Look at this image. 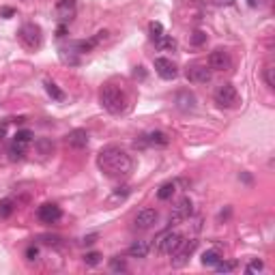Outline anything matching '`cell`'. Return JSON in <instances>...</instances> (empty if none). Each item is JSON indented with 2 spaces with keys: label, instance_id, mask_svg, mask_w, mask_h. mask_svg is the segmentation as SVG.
<instances>
[{
  "label": "cell",
  "instance_id": "6da1fadb",
  "mask_svg": "<svg viewBox=\"0 0 275 275\" xmlns=\"http://www.w3.org/2000/svg\"><path fill=\"white\" fill-rule=\"evenodd\" d=\"M97 166H99V170L104 172L106 176H110V179H123V176H127L129 172H131L133 161L121 147L110 144V147H104L99 150V155H97Z\"/></svg>",
  "mask_w": 275,
  "mask_h": 275
},
{
  "label": "cell",
  "instance_id": "7a4b0ae2",
  "mask_svg": "<svg viewBox=\"0 0 275 275\" xmlns=\"http://www.w3.org/2000/svg\"><path fill=\"white\" fill-rule=\"evenodd\" d=\"M99 104L110 114H123L125 112V95L116 86H104L99 93Z\"/></svg>",
  "mask_w": 275,
  "mask_h": 275
},
{
  "label": "cell",
  "instance_id": "3957f363",
  "mask_svg": "<svg viewBox=\"0 0 275 275\" xmlns=\"http://www.w3.org/2000/svg\"><path fill=\"white\" fill-rule=\"evenodd\" d=\"M30 144H32V131L30 129H20L13 136V142H11V147H9V159L11 161L24 159V155H26Z\"/></svg>",
  "mask_w": 275,
  "mask_h": 275
},
{
  "label": "cell",
  "instance_id": "277c9868",
  "mask_svg": "<svg viewBox=\"0 0 275 275\" xmlns=\"http://www.w3.org/2000/svg\"><path fill=\"white\" fill-rule=\"evenodd\" d=\"M181 241H183V234L181 233H176V230H164L157 239H155V250L159 252V254H164V256H172L176 252V247L181 245Z\"/></svg>",
  "mask_w": 275,
  "mask_h": 275
},
{
  "label": "cell",
  "instance_id": "5b68a950",
  "mask_svg": "<svg viewBox=\"0 0 275 275\" xmlns=\"http://www.w3.org/2000/svg\"><path fill=\"white\" fill-rule=\"evenodd\" d=\"M196 247H198V241L196 239H183L181 245L176 247V252L172 254V267H174V269L185 267L187 262H190L191 254L196 252Z\"/></svg>",
  "mask_w": 275,
  "mask_h": 275
},
{
  "label": "cell",
  "instance_id": "8992f818",
  "mask_svg": "<svg viewBox=\"0 0 275 275\" xmlns=\"http://www.w3.org/2000/svg\"><path fill=\"white\" fill-rule=\"evenodd\" d=\"M18 37H20V41L24 43L26 47H30V50H35V47H39L41 45V41H43V35H41V28L37 24H32V21H28V24H24L20 28L18 32Z\"/></svg>",
  "mask_w": 275,
  "mask_h": 275
},
{
  "label": "cell",
  "instance_id": "52a82bcc",
  "mask_svg": "<svg viewBox=\"0 0 275 275\" xmlns=\"http://www.w3.org/2000/svg\"><path fill=\"white\" fill-rule=\"evenodd\" d=\"M191 215H193V202L190 200V198H181V200L176 202V207L172 209L170 217H168L170 228H172V226H176V224L187 222V219H190Z\"/></svg>",
  "mask_w": 275,
  "mask_h": 275
},
{
  "label": "cell",
  "instance_id": "ba28073f",
  "mask_svg": "<svg viewBox=\"0 0 275 275\" xmlns=\"http://www.w3.org/2000/svg\"><path fill=\"white\" fill-rule=\"evenodd\" d=\"M215 104L222 107H234L239 104V93L233 84H222L215 90Z\"/></svg>",
  "mask_w": 275,
  "mask_h": 275
},
{
  "label": "cell",
  "instance_id": "9c48e42d",
  "mask_svg": "<svg viewBox=\"0 0 275 275\" xmlns=\"http://www.w3.org/2000/svg\"><path fill=\"white\" fill-rule=\"evenodd\" d=\"M209 69L211 71H228L230 64H233V58L226 50H213L209 54Z\"/></svg>",
  "mask_w": 275,
  "mask_h": 275
},
{
  "label": "cell",
  "instance_id": "30bf717a",
  "mask_svg": "<svg viewBox=\"0 0 275 275\" xmlns=\"http://www.w3.org/2000/svg\"><path fill=\"white\" fill-rule=\"evenodd\" d=\"M37 217H39L41 224H56V222H61L63 211H61L58 204L45 202V204H41V207L37 209Z\"/></svg>",
  "mask_w": 275,
  "mask_h": 275
},
{
  "label": "cell",
  "instance_id": "8fae6325",
  "mask_svg": "<svg viewBox=\"0 0 275 275\" xmlns=\"http://www.w3.org/2000/svg\"><path fill=\"white\" fill-rule=\"evenodd\" d=\"M187 80L191 84H207L211 82V69L209 67H202V64H193V67H187Z\"/></svg>",
  "mask_w": 275,
  "mask_h": 275
},
{
  "label": "cell",
  "instance_id": "7c38bea8",
  "mask_svg": "<svg viewBox=\"0 0 275 275\" xmlns=\"http://www.w3.org/2000/svg\"><path fill=\"white\" fill-rule=\"evenodd\" d=\"M155 71H157L159 78H164V80H174L176 78V64L170 61V58H155Z\"/></svg>",
  "mask_w": 275,
  "mask_h": 275
},
{
  "label": "cell",
  "instance_id": "4fadbf2b",
  "mask_svg": "<svg viewBox=\"0 0 275 275\" xmlns=\"http://www.w3.org/2000/svg\"><path fill=\"white\" fill-rule=\"evenodd\" d=\"M174 106L179 107L181 112H191L196 110V95L190 93V90H179L174 97Z\"/></svg>",
  "mask_w": 275,
  "mask_h": 275
},
{
  "label": "cell",
  "instance_id": "5bb4252c",
  "mask_svg": "<svg viewBox=\"0 0 275 275\" xmlns=\"http://www.w3.org/2000/svg\"><path fill=\"white\" fill-rule=\"evenodd\" d=\"M140 142H142V147H168L170 138L164 131H148V133H144Z\"/></svg>",
  "mask_w": 275,
  "mask_h": 275
},
{
  "label": "cell",
  "instance_id": "9a60e30c",
  "mask_svg": "<svg viewBox=\"0 0 275 275\" xmlns=\"http://www.w3.org/2000/svg\"><path fill=\"white\" fill-rule=\"evenodd\" d=\"M155 222H157V211L155 209H142L136 215V228L140 230H148L150 226H155Z\"/></svg>",
  "mask_w": 275,
  "mask_h": 275
},
{
  "label": "cell",
  "instance_id": "2e32d148",
  "mask_svg": "<svg viewBox=\"0 0 275 275\" xmlns=\"http://www.w3.org/2000/svg\"><path fill=\"white\" fill-rule=\"evenodd\" d=\"M64 142L73 148H86L88 147V133L84 129H73V131H69L64 136Z\"/></svg>",
  "mask_w": 275,
  "mask_h": 275
},
{
  "label": "cell",
  "instance_id": "e0dca14e",
  "mask_svg": "<svg viewBox=\"0 0 275 275\" xmlns=\"http://www.w3.org/2000/svg\"><path fill=\"white\" fill-rule=\"evenodd\" d=\"M56 13L61 21H69L75 15V0H61L56 4Z\"/></svg>",
  "mask_w": 275,
  "mask_h": 275
},
{
  "label": "cell",
  "instance_id": "ac0fdd59",
  "mask_svg": "<svg viewBox=\"0 0 275 275\" xmlns=\"http://www.w3.org/2000/svg\"><path fill=\"white\" fill-rule=\"evenodd\" d=\"M148 252H150L148 241H133V243L129 245L127 254L131 256V258H147V256H148Z\"/></svg>",
  "mask_w": 275,
  "mask_h": 275
},
{
  "label": "cell",
  "instance_id": "d6986e66",
  "mask_svg": "<svg viewBox=\"0 0 275 275\" xmlns=\"http://www.w3.org/2000/svg\"><path fill=\"white\" fill-rule=\"evenodd\" d=\"M219 260H224V254L219 247H211V250H207L202 254V265L204 267H215Z\"/></svg>",
  "mask_w": 275,
  "mask_h": 275
},
{
  "label": "cell",
  "instance_id": "ffe728a7",
  "mask_svg": "<svg viewBox=\"0 0 275 275\" xmlns=\"http://www.w3.org/2000/svg\"><path fill=\"white\" fill-rule=\"evenodd\" d=\"M155 47L161 52H174L176 50V41L172 39L170 35H161L157 41H155Z\"/></svg>",
  "mask_w": 275,
  "mask_h": 275
},
{
  "label": "cell",
  "instance_id": "44dd1931",
  "mask_svg": "<svg viewBox=\"0 0 275 275\" xmlns=\"http://www.w3.org/2000/svg\"><path fill=\"white\" fill-rule=\"evenodd\" d=\"M174 191H176V181H168L157 190V198L159 200H170L174 196Z\"/></svg>",
  "mask_w": 275,
  "mask_h": 275
},
{
  "label": "cell",
  "instance_id": "7402d4cb",
  "mask_svg": "<svg viewBox=\"0 0 275 275\" xmlns=\"http://www.w3.org/2000/svg\"><path fill=\"white\" fill-rule=\"evenodd\" d=\"M15 211V202L11 200V198H4V200H0V219H7L11 217Z\"/></svg>",
  "mask_w": 275,
  "mask_h": 275
},
{
  "label": "cell",
  "instance_id": "603a6c76",
  "mask_svg": "<svg viewBox=\"0 0 275 275\" xmlns=\"http://www.w3.org/2000/svg\"><path fill=\"white\" fill-rule=\"evenodd\" d=\"M35 148L39 150L41 155H52V150H54V144H52V140H37L35 142Z\"/></svg>",
  "mask_w": 275,
  "mask_h": 275
},
{
  "label": "cell",
  "instance_id": "cb8c5ba5",
  "mask_svg": "<svg viewBox=\"0 0 275 275\" xmlns=\"http://www.w3.org/2000/svg\"><path fill=\"white\" fill-rule=\"evenodd\" d=\"M110 271L112 273H125L127 271V262L125 260H123V258H112V260H110Z\"/></svg>",
  "mask_w": 275,
  "mask_h": 275
},
{
  "label": "cell",
  "instance_id": "d4e9b609",
  "mask_svg": "<svg viewBox=\"0 0 275 275\" xmlns=\"http://www.w3.org/2000/svg\"><path fill=\"white\" fill-rule=\"evenodd\" d=\"M45 90H47V95H50L52 99H56V101H63L64 99L63 90H58V86L54 84V82H45Z\"/></svg>",
  "mask_w": 275,
  "mask_h": 275
},
{
  "label": "cell",
  "instance_id": "484cf974",
  "mask_svg": "<svg viewBox=\"0 0 275 275\" xmlns=\"http://www.w3.org/2000/svg\"><path fill=\"white\" fill-rule=\"evenodd\" d=\"M148 30H150V39H153V41H157L161 35H166V32H164V26H161L159 21H150V24H148Z\"/></svg>",
  "mask_w": 275,
  "mask_h": 275
},
{
  "label": "cell",
  "instance_id": "4316f807",
  "mask_svg": "<svg viewBox=\"0 0 275 275\" xmlns=\"http://www.w3.org/2000/svg\"><path fill=\"white\" fill-rule=\"evenodd\" d=\"M215 271H217V273H233V271H236V262L219 260L217 265H215Z\"/></svg>",
  "mask_w": 275,
  "mask_h": 275
},
{
  "label": "cell",
  "instance_id": "83f0119b",
  "mask_svg": "<svg viewBox=\"0 0 275 275\" xmlns=\"http://www.w3.org/2000/svg\"><path fill=\"white\" fill-rule=\"evenodd\" d=\"M262 271H265V262H262V260H258V258H256V260H252L250 262V265H247L245 267V273H262Z\"/></svg>",
  "mask_w": 275,
  "mask_h": 275
},
{
  "label": "cell",
  "instance_id": "f1b7e54d",
  "mask_svg": "<svg viewBox=\"0 0 275 275\" xmlns=\"http://www.w3.org/2000/svg\"><path fill=\"white\" fill-rule=\"evenodd\" d=\"M273 64H267L265 67V71H262V78H265V82H267V86L269 88H275V80H273Z\"/></svg>",
  "mask_w": 275,
  "mask_h": 275
},
{
  "label": "cell",
  "instance_id": "f546056e",
  "mask_svg": "<svg viewBox=\"0 0 275 275\" xmlns=\"http://www.w3.org/2000/svg\"><path fill=\"white\" fill-rule=\"evenodd\" d=\"M84 262L88 267H97L101 262V254H97V252H90V254H86L84 256Z\"/></svg>",
  "mask_w": 275,
  "mask_h": 275
},
{
  "label": "cell",
  "instance_id": "4dcf8cb0",
  "mask_svg": "<svg viewBox=\"0 0 275 275\" xmlns=\"http://www.w3.org/2000/svg\"><path fill=\"white\" fill-rule=\"evenodd\" d=\"M127 196H129V187H118V190L112 193L110 200H112V202H118V200H125Z\"/></svg>",
  "mask_w": 275,
  "mask_h": 275
},
{
  "label": "cell",
  "instance_id": "1f68e13d",
  "mask_svg": "<svg viewBox=\"0 0 275 275\" xmlns=\"http://www.w3.org/2000/svg\"><path fill=\"white\" fill-rule=\"evenodd\" d=\"M204 41H207V35H204V32H200V30L193 32V37H191V43H193V45H202Z\"/></svg>",
  "mask_w": 275,
  "mask_h": 275
},
{
  "label": "cell",
  "instance_id": "d6a6232c",
  "mask_svg": "<svg viewBox=\"0 0 275 275\" xmlns=\"http://www.w3.org/2000/svg\"><path fill=\"white\" fill-rule=\"evenodd\" d=\"M37 256H39V250L30 245L28 250H26V258H28V260H37Z\"/></svg>",
  "mask_w": 275,
  "mask_h": 275
},
{
  "label": "cell",
  "instance_id": "836d02e7",
  "mask_svg": "<svg viewBox=\"0 0 275 275\" xmlns=\"http://www.w3.org/2000/svg\"><path fill=\"white\" fill-rule=\"evenodd\" d=\"M215 4H219V7H233L234 0H215Z\"/></svg>",
  "mask_w": 275,
  "mask_h": 275
},
{
  "label": "cell",
  "instance_id": "e575fe53",
  "mask_svg": "<svg viewBox=\"0 0 275 275\" xmlns=\"http://www.w3.org/2000/svg\"><path fill=\"white\" fill-rule=\"evenodd\" d=\"M4 133H7V125L0 127V150H2V144H4Z\"/></svg>",
  "mask_w": 275,
  "mask_h": 275
},
{
  "label": "cell",
  "instance_id": "d590c367",
  "mask_svg": "<svg viewBox=\"0 0 275 275\" xmlns=\"http://www.w3.org/2000/svg\"><path fill=\"white\" fill-rule=\"evenodd\" d=\"M13 13H15V11H13V9H9V7H4L2 11H0V15H2V18H11Z\"/></svg>",
  "mask_w": 275,
  "mask_h": 275
},
{
  "label": "cell",
  "instance_id": "8d00e7d4",
  "mask_svg": "<svg viewBox=\"0 0 275 275\" xmlns=\"http://www.w3.org/2000/svg\"><path fill=\"white\" fill-rule=\"evenodd\" d=\"M95 239H97V234H90V236H86V239H84V243L90 245V243H95Z\"/></svg>",
  "mask_w": 275,
  "mask_h": 275
},
{
  "label": "cell",
  "instance_id": "74e56055",
  "mask_svg": "<svg viewBox=\"0 0 275 275\" xmlns=\"http://www.w3.org/2000/svg\"><path fill=\"white\" fill-rule=\"evenodd\" d=\"M64 32H67V26L61 24V28H58V37H64Z\"/></svg>",
  "mask_w": 275,
  "mask_h": 275
},
{
  "label": "cell",
  "instance_id": "f35d334b",
  "mask_svg": "<svg viewBox=\"0 0 275 275\" xmlns=\"http://www.w3.org/2000/svg\"><path fill=\"white\" fill-rule=\"evenodd\" d=\"M252 7H256V4H262V0H250Z\"/></svg>",
  "mask_w": 275,
  "mask_h": 275
}]
</instances>
